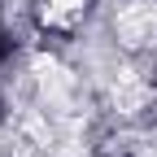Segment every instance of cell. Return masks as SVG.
<instances>
[{"label":"cell","instance_id":"cell-2","mask_svg":"<svg viewBox=\"0 0 157 157\" xmlns=\"http://www.w3.org/2000/svg\"><path fill=\"white\" fill-rule=\"evenodd\" d=\"M52 5H57V9H66V13H70V17H74V13H78V9H83V0H52Z\"/></svg>","mask_w":157,"mask_h":157},{"label":"cell","instance_id":"cell-1","mask_svg":"<svg viewBox=\"0 0 157 157\" xmlns=\"http://www.w3.org/2000/svg\"><path fill=\"white\" fill-rule=\"evenodd\" d=\"M118 31H122L127 44H144L148 35H157V13L148 5H135V9H127L122 17H118Z\"/></svg>","mask_w":157,"mask_h":157}]
</instances>
